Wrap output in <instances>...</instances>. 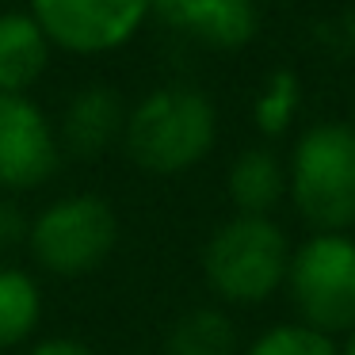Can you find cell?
I'll return each mask as SVG.
<instances>
[{
  "instance_id": "cell-1",
  "label": "cell",
  "mask_w": 355,
  "mask_h": 355,
  "mask_svg": "<svg viewBox=\"0 0 355 355\" xmlns=\"http://www.w3.org/2000/svg\"><path fill=\"white\" fill-rule=\"evenodd\" d=\"M126 153L157 176L187 172L210 153L218 138L214 103L195 88H161L126 115Z\"/></svg>"
},
{
  "instance_id": "cell-2",
  "label": "cell",
  "mask_w": 355,
  "mask_h": 355,
  "mask_svg": "<svg viewBox=\"0 0 355 355\" xmlns=\"http://www.w3.org/2000/svg\"><path fill=\"white\" fill-rule=\"evenodd\" d=\"M298 214L317 233H344L355 225V126L317 123L298 138L286 168Z\"/></svg>"
},
{
  "instance_id": "cell-3",
  "label": "cell",
  "mask_w": 355,
  "mask_h": 355,
  "mask_svg": "<svg viewBox=\"0 0 355 355\" xmlns=\"http://www.w3.org/2000/svg\"><path fill=\"white\" fill-rule=\"evenodd\" d=\"M291 245L271 218L237 214L207 241L202 271L225 302H263L286 283Z\"/></svg>"
},
{
  "instance_id": "cell-4",
  "label": "cell",
  "mask_w": 355,
  "mask_h": 355,
  "mask_svg": "<svg viewBox=\"0 0 355 355\" xmlns=\"http://www.w3.org/2000/svg\"><path fill=\"white\" fill-rule=\"evenodd\" d=\"M286 286L302 324L324 332L355 329V241L344 233H317L291 252Z\"/></svg>"
},
{
  "instance_id": "cell-5",
  "label": "cell",
  "mask_w": 355,
  "mask_h": 355,
  "mask_svg": "<svg viewBox=\"0 0 355 355\" xmlns=\"http://www.w3.org/2000/svg\"><path fill=\"white\" fill-rule=\"evenodd\" d=\"M31 252L54 275H88L111 256L119 218L100 195H69L46 207L31 225Z\"/></svg>"
},
{
  "instance_id": "cell-6",
  "label": "cell",
  "mask_w": 355,
  "mask_h": 355,
  "mask_svg": "<svg viewBox=\"0 0 355 355\" xmlns=\"http://www.w3.org/2000/svg\"><path fill=\"white\" fill-rule=\"evenodd\" d=\"M153 0H31V16L69 54H107L141 31Z\"/></svg>"
},
{
  "instance_id": "cell-7",
  "label": "cell",
  "mask_w": 355,
  "mask_h": 355,
  "mask_svg": "<svg viewBox=\"0 0 355 355\" xmlns=\"http://www.w3.org/2000/svg\"><path fill=\"white\" fill-rule=\"evenodd\" d=\"M58 161L62 146L39 103L0 92V187L27 191L46 184L58 172Z\"/></svg>"
},
{
  "instance_id": "cell-8",
  "label": "cell",
  "mask_w": 355,
  "mask_h": 355,
  "mask_svg": "<svg viewBox=\"0 0 355 355\" xmlns=\"http://www.w3.org/2000/svg\"><path fill=\"white\" fill-rule=\"evenodd\" d=\"M153 12L176 31L218 50L245 46L260 27L252 0H153Z\"/></svg>"
},
{
  "instance_id": "cell-9",
  "label": "cell",
  "mask_w": 355,
  "mask_h": 355,
  "mask_svg": "<svg viewBox=\"0 0 355 355\" xmlns=\"http://www.w3.org/2000/svg\"><path fill=\"white\" fill-rule=\"evenodd\" d=\"M123 130H126V107L119 100V92L92 85L73 96V103L65 107L62 141L73 157H100L107 146H115V138Z\"/></svg>"
},
{
  "instance_id": "cell-10",
  "label": "cell",
  "mask_w": 355,
  "mask_h": 355,
  "mask_svg": "<svg viewBox=\"0 0 355 355\" xmlns=\"http://www.w3.org/2000/svg\"><path fill=\"white\" fill-rule=\"evenodd\" d=\"M50 62V39L35 24L31 12L0 16V92L27 96V88L42 77Z\"/></svg>"
},
{
  "instance_id": "cell-11",
  "label": "cell",
  "mask_w": 355,
  "mask_h": 355,
  "mask_svg": "<svg viewBox=\"0 0 355 355\" xmlns=\"http://www.w3.org/2000/svg\"><path fill=\"white\" fill-rule=\"evenodd\" d=\"M286 195V168L271 149H245L230 168V199L237 214L268 218L271 207Z\"/></svg>"
},
{
  "instance_id": "cell-12",
  "label": "cell",
  "mask_w": 355,
  "mask_h": 355,
  "mask_svg": "<svg viewBox=\"0 0 355 355\" xmlns=\"http://www.w3.org/2000/svg\"><path fill=\"white\" fill-rule=\"evenodd\" d=\"M237 352V329L222 309H191L168 332L164 355H233Z\"/></svg>"
},
{
  "instance_id": "cell-13",
  "label": "cell",
  "mask_w": 355,
  "mask_h": 355,
  "mask_svg": "<svg viewBox=\"0 0 355 355\" xmlns=\"http://www.w3.org/2000/svg\"><path fill=\"white\" fill-rule=\"evenodd\" d=\"M42 313V294L35 279L19 268H0V352L24 344Z\"/></svg>"
},
{
  "instance_id": "cell-14",
  "label": "cell",
  "mask_w": 355,
  "mask_h": 355,
  "mask_svg": "<svg viewBox=\"0 0 355 355\" xmlns=\"http://www.w3.org/2000/svg\"><path fill=\"white\" fill-rule=\"evenodd\" d=\"M294 111H298V77L291 69H275L256 100V126L268 138H279L291 126Z\"/></svg>"
},
{
  "instance_id": "cell-15",
  "label": "cell",
  "mask_w": 355,
  "mask_h": 355,
  "mask_svg": "<svg viewBox=\"0 0 355 355\" xmlns=\"http://www.w3.org/2000/svg\"><path fill=\"white\" fill-rule=\"evenodd\" d=\"M248 355H336V344H332V336H324V332L298 321V324L268 329L248 347Z\"/></svg>"
},
{
  "instance_id": "cell-16",
  "label": "cell",
  "mask_w": 355,
  "mask_h": 355,
  "mask_svg": "<svg viewBox=\"0 0 355 355\" xmlns=\"http://www.w3.org/2000/svg\"><path fill=\"white\" fill-rule=\"evenodd\" d=\"M27 233H31V225H27L24 210H19L16 202L0 199V252H4V248H16Z\"/></svg>"
},
{
  "instance_id": "cell-17",
  "label": "cell",
  "mask_w": 355,
  "mask_h": 355,
  "mask_svg": "<svg viewBox=\"0 0 355 355\" xmlns=\"http://www.w3.org/2000/svg\"><path fill=\"white\" fill-rule=\"evenodd\" d=\"M31 355H92V347L73 336H58V340H42Z\"/></svg>"
},
{
  "instance_id": "cell-18",
  "label": "cell",
  "mask_w": 355,
  "mask_h": 355,
  "mask_svg": "<svg viewBox=\"0 0 355 355\" xmlns=\"http://www.w3.org/2000/svg\"><path fill=\"white\" fill-rule=\"evenodd\" d=\"M344 355H355V332H352V340L344 344Z\"/></svg>"
}]
</instances>
